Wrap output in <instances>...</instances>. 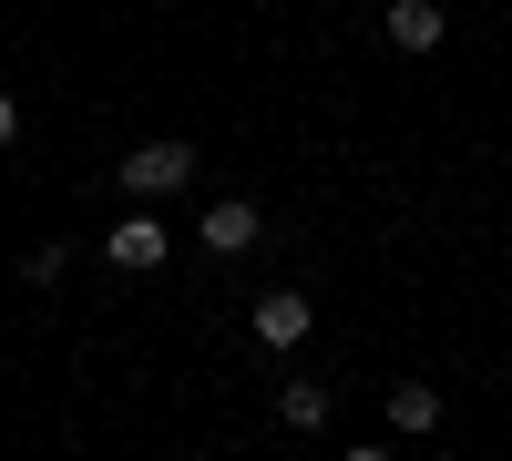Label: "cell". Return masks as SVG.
I'll return each mask as SVG.
<instances>
[{
  "instance_id": "obj_3",
  "label": "cell",
  "mask_w": 512,
  "mask_h": 461,
  "mask_svg": "<svg viewBox=\"0 0 512 461\" xmlns=\"http://www.w3.org/2000/svg\"><path fill=\"white\" fill-rule=\"evenodd\" d=\"M195 175V144H134V154H123V185H134V195H175Z\"/></svg>"
},
{
  "instance_id": "obj_8",
  "label": "cell",
  "mask_w": 512,
  "mask_h": 461,
  "mask_svg": "<svg viewBox=\"0 0 512 461\" xmlns=\"http://www.w3.org/2000/svg\"><path fill=\"white\" fill-rule=\"evenodd\" d=\"M0 144H21V103L11 93H0Z\"/></svg>"
},
{
  "instance_id": "obj_7",
  "label": "cell",
  "mask_w": 512,
  "mask_h": 461,
  "mask_svg": "<svg viewBox=\"0 0 512 461\" xmlns=\"http://www.w3.org/2000/svg\"><path fill=\"white\" fill-rule=\"evenodd\" d=\"M390 431H441V390H390Z\"/></svg>"
},
{
  "instance_id": "obj_6",
  "label": "cell",
  "mask_w": 512,
  "mask_h": 461,
  "mask_svg": "<svg viewBox=\"0 0 512 461\" xmlns=\"http://www.w3.org/2000/svg\"><path fill=\"white\" fill-rule=\"evenodd\" d=\"M277 421L287 431H328V380H287L277 390Z\"/></svg>"
},
{
  "instance_id": "obj_2",
  "label": "cell",
  "mask_w": 512,
  "mask_h": 461,
  "mask_svg": "<svg viewBox=\"0 0 512 461\" xmlns=\"http://www.w3.org/2000/svg\"><path fill=\"white\" fill-rule=\"evenodd\" d=\"M164 246H175V236H164V216H123V226H103V257H113L123 277H154Z\"/></svg>"
},
{
  "instance_id": "obj_4",
  "label": "cell",
  "mask_w": 512,
  "mask_h": 461,
  "mask_svg": "<svg viewBox=\"0 0 512 461\" xmlns=\"http://www.w3.org/2000/svg\"><path fill=\"white\" fill-rule=\"evenodd\" d=\"M256 226H267V216H256L246 195H216V205H205V216H195V236L216 246V257H246V246H256Z\"/></svg>"
},
{
  "instance_id": "obj_1",
  "label": "cell",
  "mask_w": 512,
  "mask_h": 461,
  "mask_svg": "<svg viewBox=\"0 0 512 461\" xmlns=\"http://www.w3.org/2000/svg\"><path fill=\"white\" fill-rule=\"evenodd\" d=\"M246 328H256V349H297V339L318 328V308L297 298V287H267V298L246 308Z\"/></svg>"
},
{
  "instance_id": "obj_5",
  "label": "cell",
  "mask_w": 512,
  "mask_h": 461,
  "mask_svg": "<svg viewBox=\"0 0 512 461\" xmlns=\"http://www.w3.org/2000/svg\"><path fill=\"white\" fill-rule=\"evenodd\" d=\"M390 41H400V52H441L451 11H441V0H390Z\"/></svg>"
}]
</instances>
